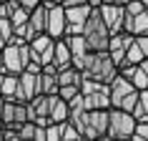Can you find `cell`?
I'll return each mask as SVG.
<instances>
[{
	"instance_id": "3",
	"label": "cell",
	"mask_w": 148,
	"mask_h": 141,
	"mask_svg": "<svg viewBox=\"0 0 148 141\" xmlns=\"http://www.w3.org/2000/svg\"><path fill=\"white\" fill-rule=\"evenodd\" d=\"M73 124L78 126L83 139H108V109H93L86 111Z\"/></svg>"
},
{
	"instance_id": "36",
	"label": "cell",
	"mask_w": 148,
	"mask_h": 141,
	"mask_svg": "<svg viewBox=\"0 0 148 141\" xmlns=\"http://www.w3.org/2000/svg\"><path fill=\"white\" fill-rule=\"evenodd\" d=\"M140 3H143V5H146V8H148V0H140Z\"/></svg>"
},
{
	"instance_id": "22",
	"label": "cell",
	"mask_w": 148,
	"mask_h": 141,
	"mask_svg": "<svg viewBox=\"0 0 148 141\" xmlns=\"http://www.w3.org/2000/svg\"><path fill=\"white\" fill-rule=\"evenodd\" d=\"M63 124H65V121H50V124L45 126L48 141H60L63 139Z\"/></svg>"
},
{
	"instance_id": "11",
	"label": "cell",
	"mask_w": 148,
	"mask_h": 141,
	"mask_svg": "<svg viewBox=\"0 0 148 141\" xmlns=\"http://www.w3.org/2000/svg\"><path fill=\"white\" fill-rule=\"evenodd\" d=\"M18 91H20V73H3L0 81V93L5 96L8 101H15Z\"/></svg>"
},
{
	"instance_id": "9",
	"label": "cell",
	"mask_w": 148,
	"mask_h": 141,
	"mask_svg": "<svg viewBox=\"0 0 148 141\" xmlns=\"http://www.w3.org/2000/svg\"><path fill=\"white\" fill-rule=\"evenodd\" d=\"M131 91H138V88H136V86L131 83V81H128V78L123 76V73L118 70V76H116L113 81H110V103L116 106V103L121 101L123 96H128Z\"/></svg>"
},
{
	"instance_id": "21",
	"label": "cell",
	"mask_w": 148,
	"mask_h": 141,
	"mask_svg": "<svg viewBox=\"0 0 148 141\" xmlns=\"http://www.w3.org/2000/svg\"><path fill=\"white\" fill-rule=\"evenodd\" d=\"M143 58H146V53H143V50L138 48V43L133 40L131 46H128V50H125V61H123V66H136V63H140ZM123 66H121V68H123Z\"/></svg>"
},
{
	"instance_id": "12",
	"label": "cell",
	"mask_w": 148,
	"mask_h": 141,
	"mask_svg": "<svg viewBox=\"0 0 148 141\" xmlns=\"http://www.w3.org/2000/svg\"><path fill=\"white\" fill-rule=\"evenodd\" d=\"M53 66L58 70L73 66V53H70V46H68V40H65V38L55 40V61H53Z\"/></svg>"
},
{
	"instance_id": "23",
	"label": "cell",
	"mask_w": 148,
	"mask_h": 141,
	"mask_svg": "<svg viewBox=\"0 0 148 141\" xmlns=\"http://www.w3.org/2000/svg\"><path fill=\"white\" fill-rule=\"evenodd\" d=\"M136 103H138V91H131L128 96H123V98L116 103V109H123V111H131V113H133Z\"/></svg>"
},
{
	"instance_id": "24",
	"label": "cell",
	"mask_w": 148,
	"mask_h": 141,
	"mask_svg": "<svg viewBox=\"0 0 148 141\" xmlns=\"http://www.w3.org/2000/svg\"><path fill=\"white\" fill-rule=\"evenodd\" d=\"M63 139L65 141H75V139H83V133L78 131V126L73 124V121H65V124H63Z\"/></svg>"
},
{
	"instance_id": "34",
	"label": "cell",
	"mask_w": 148,
	"mask_h": 141,
	"mask_svg": "<svg viewBox=\"0 0 148 141\" xmlns=\"http://www.w3.org/2000/svg\"><path fill=\"white\" fill-rule=\"evenodd\" d=\"M0 70H3V48H0Z\"/></svg>"
},
{
	"instance_id": "33",
	"label": "cell",
	"mask_w": 148,
	"mask_h": 141,
	"mask_svg": "<svg viewBox=\"0 0 148 141\" xmlns=\"http://www.w3.org/2000/svg\"><path fill=\"white\" fill-rule=\"evenodd\" d=\"M43 3H48V5H53V3H60V0H43Z\"/></svg>"
},
{
	"instance_id": "25",
	"label": "cell",
	"mask_w": 148,
	"mask_h": 141,
	"mask_svg": "<svg viewBox=\"0 0 148 141\" xmlns=\"http://www.w3.org/2000/svg\"><path fill=\"white\" fill-rule=\"evenodd\" d=\"M78 93H80V86H75V83L58 88V96H60V98H65V101H68V98H73V96H78Z\"/></svg>"
},
{
	"instance_id": "17",
	"label": "cell",
	"mask_w": 148,
	"mask_h": 141,
	"mask_svg": "<svg viewBox=\"0 0 148 141\" xmlns=\"http://www.w3.org/2000/svg\"><path fill=\"white\" fill-rule=\"evenodd\" d=\"M30 25L35 28V33H45V25H48V3H40L38 8L30 10Z\"/></svg>"
},
{
	"instance_id": "6",
	"label": "cell",
	"mask_w": 148,
	"mask_h": 141,
	"mask_svg": "<svg viewBox=\"0 0 148 141\" xmlns=\"http://www.w3.org/2000/svg\"><path fill=\"white\" fill-rule=\"evenodd\" d=\"M101 15L106 20V25L110 28V33H118V30H125V5L123 3H101Z\"/></svg>"
},
{
	"instance_id": "10",
	"label": "cell",
	"mask_w": 148,
	"mask_h": 141,
	"mask_svg": "<svg viewBox=\"0 0 148 141\" xmlns=\"http://www.w3.org/2000/svg\"><path fill=\"white\" fill-rule=\"evenodd\" d=\"M20 88H23L25 98L30 101L40 93V73H30V70H23L20 73Z\"/></svg>"
},
{
	"instance_id": "29",
	"label": "cell",
	"mask_w": 148,
	"mask_h": 141,
	"mask_svg": "<svg viewBox=\"0 0 148 141\" xmlns=\"http://www.w3.org/2000/svg\"><path fill=\"white\" fill-rule=\"evenodd\" d=\"M40 3H43V0H20V5H23V8H28V10H33V8H38Z\"/></svg>"
},
{
	"instance_id": "32",
	"label": "cell",
	"mask_w": 148,
	"mask_h": 141,
	"mask_svg": "<svg viewBox=\"0 0 148 141\" xmlns=\"http://www.w3.org/2000/svg\"><path fill=\"white\" fill-rule=\"evenodd\" d=\"M103 3H123L125 5V0H103Z\"/></svg>"
},
{
	"instance_id": "16",
	"label": "cell",
	"mask_w": 148,
	"mask_h": 141,
	"mask_svg": "<svg viewBox=\"0 0 148 141\" xmlns=\"http://www.w3.org/2000/svg\"><path fill=\"white\" fill-rule=\"evenodd\" d=\"M58 88H60L58 70H40V93L53 96V93H58Z\"/></svg>"
},
{
	"instance_id": "26",
	"label": "cell",
	"mask_w": 148,
	"mask_h": 141,
	"mask_svg": "<svg viewBox=\"0 0 148 141\" xmlns=\"http://www.w3.org/2000/svg\"><path fill=\"white\" fill-rule=\"evenodd\" d=\"M133 139H138V141H148V121H136Z\"/></svg>"
},
{
	"instance_id": "5",
	"label": "cell",
	"mask_w": 148,
	"mask_h": 141,
	"mask_svg": "<svg viewBox=\"0 0 148 141\" xmlns=\"http://www.w3.org/2000/svg\"><path fill=\"white\" fill-rule=\"evenodd\" d=\"M90 10H93V5H90V3H80V5H65V18H68L65 35L83 33V25H86L88 15H90Z\"/></svg>"
},
{
	"instance_id": "27",
	"label": "cell",
	"mask_w": 148,
	"mask_h": 141,
	"mask_svg": "<svg viewBox=\"0 0 148 141\" xmlns=\"http://www.w3.org/2000/svg\"><path fill=\"white\" fill-rule=\"evenodd\" d=\"M143 10H148V8L140 0H128V3H125V13H128V15H136V13H143Z\"/></svg>"
},
{
	"instance_id": "30",
	"label": "cell",
	"mask_w": 148,
	"mask_h": 141,
	"mask_svg": "<svg viewBox=\"0 0 148 141\" xmlns=\"http://www.w3.org/2000/svg\"><path fill=\"white\" fill-rule=\"evenodd\" d=\"M63 5H80V3H90V0H60Z\"/></svg>"
},
{
	"instance_id": "15",
	"label": "cell",
	"mask_w": 148,
	"mask_h": 141,
	"mask_svg": "<svg viewBox=\"0 0 148 141\" xmlns=\"http://www.w3.org/2000/svg\"><path fill=\"white\" fill-rule=\"evenodd\" d=\"M50 121H68V101L58 93L50 96Z\"/></svg>"
},
{
	"instance_id": "37",
	"label": "cell",
	"mask_w": 148,
	"mask_h": 141,
	"mask_svg": "<svg viewBox=\"0 0 148 141\" xmlns=\"http://www.w3.org/2000/svg\"><path fill=\"white\" fill-rule=\"evenodd\" d=\"M0 81H3V73H0Z\"/></svg>"
},
{
	"instance_id": "28",
	"label": "cell",
	"mask_w": 148,
	"mask_h": 141,
	"mask_svg": "<svg viewBox=\"0 0 148 141\" xmlns=\"http://www.w3.org/2000/svg\"><path fill=\"white\" fill-rule=\"evenodd\" d=\"M136 43H138V48L148 55V33H140V35H136Z\"/></svg>"
},
{
	"instance_id": "18",
	"label": "cell",
	"mask_w": 148,
	"mask_h": 141,
	"mask_svg": "<svg viewBox=\"0 0 148 141\" xmlns=\"http://www.w3.org/2000/svg\"><path fill=\"white\" fill-rule=\"evenodd\" d=\"M80 81H83V70L75 68V66H68V68L58 70V83H60V86H70V83L80 86Z\"/></svg>"
},
{
	"instance_id": "13",
	"label": "cell",
	"mask_w": 148,
	"mask_h": 141,
	"mask_svg": "<svg viewBox=\"0 0 148 141\" xmlns=\"http://www.w3.org/2000/svg\"><path fill=\"white\" fill-rule=\"evenodd\" d=\"M121 73H123L125 78L131 81L133 86L138 88V91H143V88H148V73L143 68H140L138 63H136V66H123V68H121Z\"/></svg>"
},
{
	"instance_id": "35",
	"label": "cell",
	"mask_w": 148,
	"mask_h": 141,
	"mask_svg": "<svg viewBox=\"0 0 148 141\" xmlns=\"http://www.w3.org/2000/svg\"><path fill=\"white\" fill-rule=\"evenodd\" d=\"M103 0H90V5H101Z\"/></svg>"
},
{
	"instance_id": "4",
	"label": "cell",
	"mask_w": 148,
	"mask_h": 141,
	"mask_svg": "<svg viewBox=\"0 0 148 141\" xmlns=\"http://www.w3.org/2000/svg\"><path fill=\"white\" fill-rule=\"evenodd\" d=\"M133 131H136V116L131 111L110 106L108 109V139H133Z\"/></svg>"
},
{
	"instance_id": "1",
	"label": "cell",
	"mask_w": 148,
	"mask_h": 141,
	"mask_svg": "<svg viewBox=\"0 0 148 141\" xmlns=\"http://www.w3.org/2000/svg\"><path fill=\"white\" fill-rule=\"evenodd\" d=\"M83 76L95 78L101 83H110L118 76V66L113 63L108 50H90L86 58V66H83Z\"/></svg>"
},
{
	"instance_id": "20",
	"label": "cell",
	"mask_w": 148,
	"mask_h": 141,
	"mask_svg": "<svg viewBox=\"0 0 148 141\" xmlns=\"http://www.w3.org/2000/svg\"><path fill=\"white\" fill-rule=\"evenodd\" d=\"M55 43V38L53 35H48V33H38V35H35V38L30 40V48H33V53H43V50H45V48H50Z\"/></svg>"
},
{
	"instance_id": "19",
	"label": "cell",
	"mask_w": 148,
	"mask_h": 141,
	"mask_svg": "<svg viewBox=\"0 0 148 141\" xmlns=\"http://www.w3.org/2000/svg\"><path fill=\"white\" fill-rule=\"evenodd\" d=\"M133 116H136V121H148V88L138 91V103L133 109Z\"/></svg>"
},
{
	"instance_id": "31",
	"label": "cell",
	"mask_w": 148,
	"mask_h": 141,
	"mask_svg": "<svg viewBox=\"0 0 148 141\" xmlns=\"http://www.w3.org/2000/svg\"><path fill=\"white\" fill-rule=\"evenodd\" d=\"M3 109H5V96L0 93V126H5L3 124Z\"/></svg>"
},
{
	"instance_id": "2",
	"label": "cell",
	"mask_w": 148,
	"mask_h": 141,
	"mask_svg": "<svg viewBox=\"0 0 148 141\" xmlns=\"http://www.w3.org/2000/svg\"><path fill=\"white\" fill-rule=\"evenodd\" d=\"M83 35L88 40V48L90 50H108V43H110V28L106 25L101 15V8L93 5L90 15H88L86 25H83Z\"/></svg>"
},
{
	"instance_id": "14",
	"label": "cell",
	"mask_w": 148,
	"mask_h": 141,
	"mask_svg": "<svg viewBox=\"0 0 148 141\" xmlns=\"http://www.w3.org/2000/svg\"><path fill=\"white\" fill-rule=\"evenodd\" d=\"M125 30L133 33V35L148 33V10L136 13V15H125Z\"/></svg>"
},
{
	"instance_id": "7",
	"label": "cell",
	"mask_w": 148,
	"mask_h": 141,
	"mask_svg": "<svg viewBox=\"0 0 148 141\" xmlns=\"http://www.w3.org/2000/svg\"><path fill=\"white\" fill-rule=\"evenodd\" d=\"M65 28H68V18H65V5L63 3H53L48 5V25H45V33L53 35L55 40L65 35Z\"/></svg>"
},
{
	"instance_id": "8",
	"label": "cell",
	"mask_w": 148,
	"mask_h": 141,
	"mask_svg": "<svg viewBox=\"0 0 148 141\" xmlns=\"http://www.w3.org/2000/svg\"><path fill=\"white\" fill-rule=\"evenodd\" d=\"M133 40H136V35H133V33H128V30L110 33L108 53H110V58H113V63L118 66V70H121V66H123V61H125V50H128V46H131Z\"/></svg>"
}]
</instances>
